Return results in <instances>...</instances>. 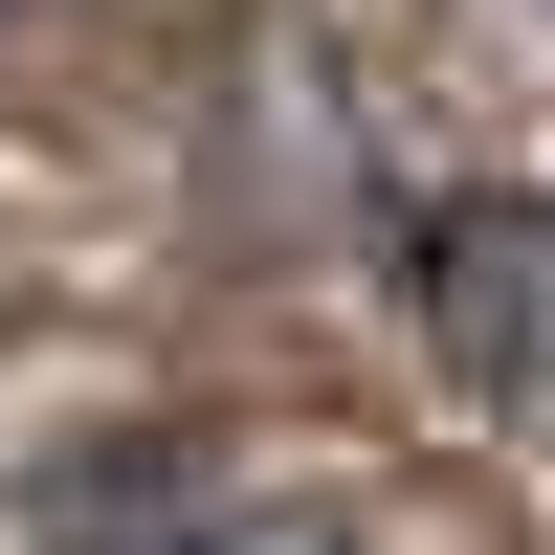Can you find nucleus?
<instances>
[{
	"label": "nucleus",
	"mask_w": 555,
	"mask_h": 555,
	"mask_svg": "<svg viewBox=\"0 0 555 555\" xmlns=\"http://www.w3.org/2000/svg\"><path fill=\"white\" fill-rule=\"evenodd\" d=\"M423 289H444V334H467V378L512 400V423H555V222L533 201H467L423 245Z\"/></svg>",
	"instance_id": "2"
},
{
	"label": "nucleus",
	"mask_w": 555,
	"mask_h": 555,
	"mask_svg": "<svg viewBox=\"0 0 555 555\" xmlns=\"http://www.w3.org/2000/svg\"><path fill=\"white\" fill-rule=\"evenodd\" d=\"M44 555H356V512L289 489V467H245V444L133 423V444H67L44 467Z\"/></svg>",
	"instance_id": "1"
}]
</instances>
